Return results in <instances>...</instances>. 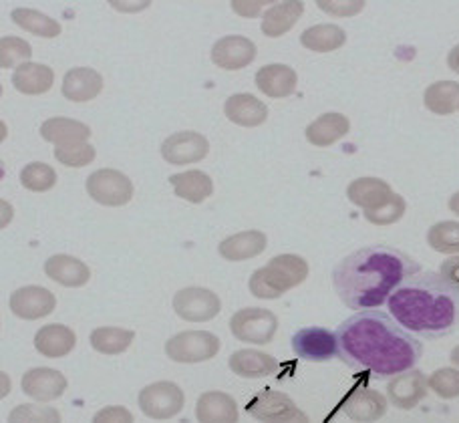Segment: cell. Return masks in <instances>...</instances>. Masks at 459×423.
I'll list each match as a JSON object with an SVG mask.
<instances>
[{"label": "cell", "instance_id": "bcb514c9", "mask_svg": "<svg viewBox=\"0 0 459 423\" xmlns=\"http://www.w3.org/2000/svg\"><path fill=\"white\" fill-rule=\"evenodd\" d=\"M266 3H246V0H234L232 3V11L242 14V16H258L262 11V6Z\"/></svg>", "mask_w": 459, "mask_h": 423}, {"label": "cell", "instance_id": "c3c4849f", "mask_svg": "<svg viewBox=\"0 0 459 423\" xmlns=\"http://www.w3.org/2000/svg\"><path fill=\"white\" fill-rule=\"evenodd\" d=\"M449 210H452L455 216H459V192H455L454 196L449 198Z\"/></svg>", "mask_w": 459, "mask_h": 423}, {"label": "cell", "instance_id": "f35d334b", "mask_svg": "<svg viewBox=\"0 0 459 423\" xmlns=\"http://www.w3.org/2000/svg\"><path fill=\"white\" fill-rule=\"evenodd\" d=\"M61 413L55 408L37 403H24L8 413V423H61Z\"/></svg>", "mask_w": 459, "mask_h": 423}, {"label": "cell", "instance_id": "4dcf8cb0", "mask_svg": "<svg viewBox=\"0 0 459 423\" xmlns=\"http://www.w3.org/2000/svg\"><path fill=\"white\" fill-rule=\"evenodd\" d=\"M302 13H305V3H300V0L276 3L273 8H268L264 19H262V32L270 39L282 37L297 24Z\"/></svg>", "mask_w": 459, "mask_h": 423}, {"label": "cell", "instance_id": "44dd1931", "mask_svg": "<svg viewBox=\"0 0 459 423\" xmlns=\"http://www.w3.org/2000/svg\"><path fill=\"white\" fill-rule=\"evenodd\" d=\"M224 113L232 124L242 127H258L262 124H266L268 119L266 103L250 93H236L232 97H228Z\"/></svg>", "mask_w": 459, "mask_h": 423}, {"label": "cell", "instance_id": "7402d4cb", "mask_svg": "<svg viewBox=\"0 0 459 423\" xmlns=\"http://www.w3.org/2000/svg\"><path fill=\"white\" fill-rule=\"evenodd\" d=\"M77 345V335L65 324H45L35 335V349L47 359H61L67 357Z\"/></svg>", "mask_w": 459, "mask_h": 423}, {"label": "cell", "instance_id": "ba28073f", "mask_svg": "<svg viewBox=\"0 0 459 423\" xmlns=\"http://www.w3.org/2000/svg\"><path fill=\"white\" fill-rule=\"evenodd\" d=\"M139 410L150 419H171L184 410L186 395L182 389L171 381H158L142 389L139 393Z\"/></svg>", "mask_w": 459, "mask_h": 423}, {"label": "cell", "instance_id": "d6a6232c", "mask_svg": "<svg viewBox=\"0 0 459 423\" xmlns=\"http://www.w3.org/2000/svg\"><path fill=\"white\" fill-rule=\"evenodd\" d=\"M423 103L436 116H452L459 109L457 81H436L423 93Z\"/></svg>", "mask_w": 459, "mask_h": 423}, {"label": "cell", "instance_id": "52a82bcc", "mask_svg": "<svg viewBox=\"0 0 459 423\" xmlns=\"http://www.w3.org/2000/svg\"><path fill=\"white\" fill-rule=\"evenodd\" d=\"M87 194L89 198H93L97 204L119 208L126 206L134 198V184H131L126 174H121L119 169L103 168L97 169L87 177Z\"/></svg>", "mask_w": 459, "mask_h": 423}, {"label": "cell", "instance_id": "f1b7e54d", "mask_svg": "<svg viewBox=\"0 0 459 423\" xmlns=\"http://www.w3.org/2000/svg\"><path fill=\"white\" fill-rule=\"evenodd\" d=\"M169 184L178 198L192 202V204H202L214 194V182L200 169H187V172L169 176Z\"/></svg>", "mask_w": 459, "mask_h": 423}, {"label": "cell", "instance_id": "7c38bea8", "mask_svg": "<svg viewBox=\"0 0 459 423\" xmlns=\"http://www.w3.org/2000/svg\"><path fill=\"white\" fill-rule=\"evenodd\" d=\"M210 143L206 137L195 132H179L169 135L161 143V156L171 166L198 164L208 156Z\"/></svg>", "mask_w": 459, "mask_h": 423}, {"label": "cell", "instance_id": "f546056e", "mask_svg": "<svg viewBox=\"0 0 459 423\" xmlns=\"http://www.w3.org/2000/svg\"><path fill=\"white\" fill-rule=\"evenodd\" d=\"M55 83V73L51 67L40 63H24L13 73V85L16 91L24 95H43Z\"/></svg>", "mask_w": 459, "mask_h": 423}, {"label": "cell", "instance_id": "d590c367", "mask_svg": "<svg viewBox=\"0 0 459 423\" xmlns=\"http://www.w3.org/2000/svg\"><path fill=\"white\" fill-rule=\"evenodd\" d=\"M428 244L441 255H459V222L446 220L433 224L428 232Z\"/></svg>", "mask_w": 459, "mask_h": 423}, {"label": "cell", "instance_id": "30bf717a", "mask_svg": "<svg viewBox=\"0 0 459 423\" xmlns=\"http://www.w3.org/2000/svg\"><path fill=\"white\" fill-rule=\"evenodd\" d=\"M292 351L302 361L326 363L339 355L337 335L323 327H305L292 335Z\"/></svg>", "mask_w": 459, "mask_h": 423}, {"label": "cell", "instance_id": "7a4b0ae2", "mask_svg": "<svg viewBox=\"0 0 459 423\" xmlns=\"http://www.w3.org/2000/svg\"><path fill=\"white\" fill-rule=\"evenodd\" d=\"M420 272V264L401 250L365 246L344 256L333 271V287L352 311H377L401 282Z\"/></svg>", "mask_w": 459, "mask_h": 423}, {"label": "cell", "instance_id": "8fae6325", "mask_svg": "<svg viewBox=\"0 0 459 423\" xmlns=\"http://www.w3.org/2000/svg\"><path fill=\"white\" fill-rule=\"evenodd\" d=\"M246 411L262 423H284L300 413L292 397L276 389H262L246 405Z\"/></svg>", "mask_w": 459, "mask_h": 423}, {"label": "cell", "instance_id": "3957f363", "mask_svg": "<svg viewBox=\"0 0 459 423\" xmlns=\"http://www.w3.org/2000/svg\"><path fill=\"white\" fill-rule=\"evenodd\" d=\"M389 313L421 339H444L459 327V289L439 272H417L393 290Z\"/></svg>", "mask_w": 459, "mask_h": 423}, {"label": "cell", "instance_id": "ffe728a7", "mask_svg": "<svg viewBox=\"0 0 459 423\" xmlns=\"http://www.w3.org/2000/svg\"><path fill=\"white\" fill-rule=\"evenodd\" d=\"M268 238L262 230H244L228 236L226 240L220 242L218 252L220 256L230 260V263H242L254 256H260L266 250Z\"/></svg>", "mask_w": 459, "mask_h": 423}, {"label": "cell", "instance_id": "ee69618b", "mask_svg": "<svg viewBox=\"0 0 459 423\" xmlns=\"http://www.w3.org/2000/svg\"><path fill=\"white\" fill-rule=\"evenodd\" d=\"M318 8L325 13L329 14H334V16H352L360 13L365 8V0H355V3H329V0H318Z\"/></svg>", "mask_w": 459, "mask_h": 423}, {"label": "cell", "instance_id": "f6af8a7d", "mask_svg": "<svg viewBox=\"0 0 459 423\" xmlns=\"http://www.w3.org/2000/svg\"><path fill=\"white\" fill-rule=\"evenodd\" d=\"M439 274L444 276L447 282H452L454 287L459 289V256H452L449 260H446L439 268Z\"/></svg>", "mask_w": 459, "mask_h": 423}, {"label": "cell", "instance_id": "74e56055", "mask_svg": "<svg viewBox=\"0 0 459 423\" xmlns=\"http://www.w3.org/2000/svg\"><path fill=\"white\" fill-rule=\"evenodd\" d=\"M32 48L24 39L19 37H3L0 39V67L3 69H19L21 65L30 63Z\"/></svg>", "mask_w": 459, "mask_h": 423}, {"label": "cell", "instance_id": "d6986e66", "mask_svg": "<svg viewBox=\"0 0 459 423\" xmlns=\"http://www.w3.org/2000/svg\"><path fill=\"white\" fill-rule=\"evenodd\" d=\"M228 367L242 379H262L274 376L278 371V361L273 355L258 351V349H240L230 355Z\"/></svg>", "mask_w": 459, "mask_h": 423}, {"label": "cell", "instance_id": "603a6c76", "mask_svg": "<svg viewBox=\"0 0 459 423\" xmlns=\"http://www.w3.org/2000/svg\"><path fill=\"white\" fill-rule=\"evenodd\" d=\"M45 274L51 281L69 289L85 287L89 279H91V271H89L83 260L69 255H55L48 258L45 263Z\"/></svg>", "mask_w": 459, "mask_h": 423}, {"label": "cell", "instance_id": "f907efd6", "mask_svg": "<svg viewBox=\"0 0 459 423\" xmlns=\"http://www.w3.org/2000/svg\"><path fill=\"white\" fill-rule=\"evenodd\" d=\"M449 361H452L454 367H457V369H459V345H457V347H454L452 355H449Z\"/></svg>", "mask_w": 459, "mask_h": 423}, {"label": "cell", "instance_id": "5b68a950", "mask_svg": "<svg viewBox=\"0 0 459 423\" xmlns=\"http://www.w3.org/2000/svg\"><path fill=\"white\" fill-rule=\"evenodd\" d=\"M230 331L232 335L250 345H268L278 331V319L273 311L260 306L240 308L230 319Z\"/></svg>", "mask_w": 459, "mask_h": 423}, {"label": "cell", "instance_id": "6da1fadb", "mask_svg": "<svg viewBox=\"0 0 459 423\" xmlns=\"http://www.w3.org/2000/svg\"><path fill=\"white\" fill-rule=\"evenodd\" d=\"M339 359L352 371L373 377H395L413 369L423 345L383 311H363L349 316L337 329Z\"/></svg>", "mask_w": 459, "mask_h": 423}, {"label": "cell", "instance_id": "d4e9b609", "mask_svg": "<svg viewBox=\"0 0 459 423\" xmlns=\"http://www.w3.org/2000/svg\"><path fill=\"white\" fill-rule=\"evenodd\" d=\"M351 132V121L342 113H323L307 127V140L315 148H331Z\"/></svg>", "mask_w": 459, "mask_h": 423}, {"label": "cell", "instance_id": "83f0119b", "mask_svg": "<svg viewBox=\"0 0 459 423\" xmlns=\"http://www.w3.org/2000/svg\"><path fill=\"white\" fill-rule=\"evenodd\" d=\"M40 137L45 142L55 143L56 148H65V145L87 143L89 137H91V129L75 119L51 117L40 125Z\"/></svg>", "mask_w": 459, "mask_h": 423}, {"label": "cell", "instance_id": "8992f818", "mask_svg": "<svg viewBox=\"0 0 459 423\" xmlns=\"http://www.w3.org/2000/svg\"><path fill=\"white\" fill-rule=\"evenodd\" d=\"M220 339L208 331H184L166 343V355L176 363H202L214 359L220 351Z\"/></svg>", "mask_w": 459, "mask_h": 423}, {"label": "cell", "instance_id": "ab89813d", "mask_svg": "<svg viewBox=\"0 0 459 423\" xmlns=\"http://www.w3.org/2000/svg\"><path fill=\"white\" fill-rule=\"evenodd\" d=\"M405 212H407L405 198L399 196V194H393L383 206L365 212V218L367 222H371L375 226H391L399 222V220L405 216Z\"/></svg>", "mask_w": 459, "mask_h": 423}, {"label": "cell", "instance_id": "1f68e13d", "mask_svg": "<svg viewBox=\"0 0 459 423\" xmlns=\"http://www.w3.org/2000/svg\"><path fill=\"white\" fill-rule=\"evenodd\" d=\"M347 43V32L339 24H315L300 35V45L315 53L337 51Z\"/></svg>", "mask_w": 459, "mask_h": 423}, {"label": "cell", "instance_id": "ac0fdd59", "mask_svg": "<svg viewBox=\"0 0 459 423\" xmlns=\"http://www.w3.org/2000/svg\"><path fill=\"white\" fill-rule=\"evenodd\" d=\"M254 81H256V87L260 93H264L266 97H273V99H284V97H289L297 91L299 75L297 71L289 67V65L273 63L258 69L256 79Z\"/></svg>", "mask_w": 459, "mask_h": 423}, {"label": "cell", "instance_id": "b9f144b4", "mask_svg": "<svg viewBox=\"0 0 459 423\" xmlns=\"http://www.w3.org/2000/svg\"><path fill=\"white\" fill-rule=\"evenodd\" d=\"M55 158L67 168H85L95 160V148L91 143H75L55 148Z\"/></svg>", "mask_w": 459, "mask_h": 423}, {"label": "cell", "instance_id": "7dc6e473", "mask_svg": "<svg viewBox=\"0 0 459 423\" xmlns=\"http://www.w3.org/2000/svg\"><path fill=\"white\" fill-rule=\"evenodd\" d=\"M447 67L459 75V45H455L447 55Z\"/></svg>", "mask_w": 459, "mask_h": 423}, {"label": "cell", "instance_id": "681fc988", "mask_svg": "<svg viewBox=\"0 0 459 423\" xmlns=\"http://www.w3.org/2000/svg\"><path fill=\"white\" fill-rule=\"evenodd\" d=\"M284 423H310V419H308V416L305 411H300L299 416H294V418H290L289 421H284Z\"/></svg>", "mask_w": 459, "mask_h": 423}, {"label": "cell", "instance_id": "60d3db41", "mask_svg": "<svg viewBox=\"0 0 459 423\" xmlns=\"http://www.w3.org/2000/svg\"><path fill=\"white\" fill-rule=\"evenodd\" d=\"M429 389L441 400H455L459 397V369L444 367L431 373Z\"/></svg>", "mask_w": 459, "mask_h": 423}, {"label": "cell", "instance_id": "4316f807", "mask_svg": "<svg viewBox=\"0 0 459 423\" xmlns=\"http://www.w3.org/2000/svg\"><path fill=\"white\" fill-rule=\"evenodd\" d=\"M393 194L395 192H393L389 182L381 180V177H359V180L351 182L347 188V198L351 200V204L363 208L365 212L383 206Z\"/></svg>", "mask_w": 459, "mask_h": 423}, {"label": "cell", "instance_id": "cb8c5ba5", "mask_svg": "<svg viewBox=\"0 0 459 423\" xmlns=\"http://www.w3.org/2000/svg\"><path fill=\"white\" fill-rule=\"evenodd\" d=\"M63 95L73 103H85L95 99L103 89V77L95 69L77 67L65 73Z\"/></svg>", "mask_w": 459, "mask_h": 423}, {"label": "cell", "instance_id": "9a60e30c", "mask_svg": "<svg viewBox=\"0 0 459 423\" xmlns=\"http://www.w3.org/2000/svg\"><path fill=\"white\" fill-rule=\"evenodd\" d=\"M256 45L250 39L240 35H230L216 40L212 47V63L226 71H240L256 59Z\"/></svg>", "mask_w": 459, "mask_h": 423}, {"label": "cell", "instance_id": "4fadbf2b", "mask_svg": "<svg viewBox=\"0 0 459 423\" xmlns=\"http://www.w3.org/2000/svg\"><path fill=\"white\" fill-rule=\"evenodd\" d=\"M429 379L420 369L399 373L387 384V397L397 410H415L428 397Z\"/></svg>", "mask_w": 459, "mask_h": 423}, {"label": "cell", "instance_id": "e0dca14e", "mask_svg": "<svg viewBox=\"0 0 459 423\" xmlns=\"http://www.w3.org/2000/svg\"><path fill=\"white\" fill-rule=\"evenodd\" d=\"M341 410L357 423H375L387 413V397L368 387H359L347 395Z\"/></svg>", "mask_w": 459, "mask_h": 423}, {"label": "cell", "instance_id": "277c9868", "mask_svg": "<svg viewBox=\"0 0 459 423\" xmlns=\"http://www.w3.org/2000/svg\"><path fill=\"white\" fill-rule=\"evenodd\" d=\"M308 279V263L299 255H278L254 271L248 289L256 298L274 300L300 287Z\"/></svg>", "mask_w": 459, "mask_h": 423}, {"label": "cell", "instance_id": "e575fe53", "mask_svg": "<svg viewBox=\"0 0 459 423\" xmlns=\"http://www.w3.org/2000/svg\"><path fill=\"white\" fill-rule=\"evenodd\" d=\"M135 332L121 327H100L91 332V347L103 355H121L134 343Z\"/></svg>", "mask_w": 459, "mask_h": 423}, {"label": "cell", "instance_id": "7bdbcfd3", "mask_svg": "<svg viewBox=\"0 0 459 423\" xmlns=\"http://www.w3.org/2000/svg\"><path fill=\"white\" fill-rule=\"evenodd\" d=\"M91 423H135L134 413L121 405H109V408L100 410L93 416Z\"/></svg>", "mask_w": 459, "mask_h": 423}, {"label": "cell", "instance_id": "484cf974", "mask_svg": "<svg viewBox=\"0 0 459 423\" xmlns=\"http://www.w3.org/2000/svg\"><path fill=\"white\" fill-rule=\"evenodd\" d=\"M195 418L200 423H238V405L224 392H206L195 403Z\"/></svg>", "mask_w": 459, "mask_h": 423}, {"label": "cell", "instance_id": "9c48e42d", "mask_svg": "<svg viewBox=\"0 0 459 423\" xmlns=\"http://www.w3.org/2000/svg\"><path fill=\"white\" fill-rule=\"evenodd\" d=\"M174 311L187 323H206L216 319L222 311V300L210 289L187 287L176 292Z\"/></svg>", "mask_w": 459, "mask_h": 423}, {"label": "cell", "instance_id": "5bb4252c", "mask_svg": "<svg viewBox=\"0 0 459 423\" xmlns=\"http://www.w3.org/2000/svg\"><path fill=\"white\" fill-rule=\"evenodd\" d=\"M8 306H11L13 315L19 316L24 321H37L45 319V316L51 315L56 306V298L48 289L45 287H22L14 290L8 300Z\"/></svg>", "mask_w": 459, "mask_h": 423}, {"label": "cell", "instance_id": "2e32d148", "mask_svg": "<svg viewBox=\"0 0 459 423\" xmlns=\"http://www.w3.org/2000/svg\"><path fill=\"white\" fill-rule=\"evenodd\" d=\"M21 387L35 401H55L67 392V379L56 369L35 367L24 373Z\"/></svg>", "mask_w": 459, "mask_h": 423}, {"label": "cell", "instance_id": "8d00e7d4", "mask_svg": "<svg viewBox=\"0 0 459 423\" xmlns=\"http://www.w3.org/2000/svg\"><path fill=\"white\" fill-rule=\"evenodd\" d=\"M21 184L30 192H48L55 188L56 172L43 161H32V164L22 168Z\"/></svg>", "mask_w": 459, "mask_h": 423}, {"label": "cell", "instance_id": "836d02e7", "mask_svg": "<svg viewBox=\"0 0 459 423\" xmlns=\"http://www.w3.org/2000/svg\"><path fill=\"white\" fill-rule=\"evenodd\" d=\"M11 19L14 21L16 27L29 30L37 37L55 39L61 35V24L51 19V16L35 11V8H14L11 13Z\"/></svg>", "mask_w": 459, "mask_h": 423}]
</instances>
